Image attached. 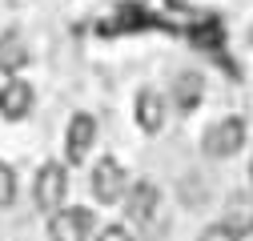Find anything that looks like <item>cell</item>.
<instances>
[{
    "label": "cell",
    "mask_w": 253,
    "mask_h": 241,
    "mask_svg": "<svg viewBox=\"0 0 253 241\" xmlns=\"http://www.w3.org/2000/svg\"><path fill=\"white\" fill-rule=\"evenodd\" d=\"M65 197H69V173L65 165H41L37 173V205L44 209V213H56V209H65Z\"/></svg>",
    "instance_id": "6da1fadb"
},
{
    "label": "cell",
    "mask_w": 253,
    "mask_h": 241,
    "mask_svg": "<svg viewBox=\"0 0 253 241\" xmlns=\"http://www.w3.org/2000/svg\"><path fill=\"white\" fill-rule=\"evenodd\" d=\"M88 185H92V193H97L101 205H113V201L125 197V189H129V177H125V169H121L117 157H101L97 169H92V177H88Z\"/></svg>",
    "instance_id": "7a4b0ae2"
},
{
    "label": "cell",
    "mask_w": 253,
    "mask_h": 241,
    "mask_svg": "<svg viewBox=\"0 0 253 241\" xmlns=\"http://www.w3.org/2000/svg\"><path fill=\"white\" fill-rule=\"evenodd\" d=\"M92 229H97V221H92L88 209H56V213L48 217V237L52 241H88Z\"/></svg>",
    "instance_id": "3957f363"
},
{
    "label": "cell",
    "mask_w": 253,
    "mask_h": 241,
    "mask_svg": "<svg viewBox=\"0 0 253 241\" xmlns=\"http://www.w3.org/2000/svg\"><path fill=\"white\" fill-rule=\"evenodd\" d=\"M241 145H245V120L241 117L213 120V125L205 129V153L209 157H233Z\"/></svg>",
    "instance_id": "277c9868"
},
{
    "label": "cell",
    "mask_w": 253,
    "mask_h": 241,
    "mask_svg": "<svg viewBox=\"0 0 253 241\" xmlns=\"http://www.w3.org/2000/svg\"><path fill=\"white\" fill-rule=\"evenodd\" d=\"M33 84H24V80H8L4 88H0V117L4 120H24L28 113H33Z\"/></svg>",
    "instance_id": "5b68a950"
},
{
    "label": "cell",
    "mask_w": 253,
    "mask_h": 241,
    "mask_svg": "<svg viewBox=\"0 0 253 241\" xmlns=\"http://www.w3.org/2000/svg\"><path fill=\"white\" fill-rule=\"evenodd\" d=\"M92 141H97V120H92L88 113H77L69 120V165H81L88 157Z\"/></svg>",
    "instance_id": "8992f818"
},
{
    "label": "cell",
    "mask_w": 253,
    "mask_h": 241,
    "mask_svg": "<svg viewBox=\"0 0 253 241\" xmlns=\"http://www.w3.org/2000/svg\"><path fill=\"white\" fill-rule=\"evenodd\" d=\"M221 225H225L233 237H249V233H253V197H249V193H233V197L225 201Z\"/></svg>",
    "instance_id": "52a82bcc"
},
{
    "label": "cell",
    "mask_w": 253,
    "mask_h": 241,
    "mask_svg": "<svg viewBox=\"0 0 253 241\" xmlns=\"http://www.w3.org/2000/svg\"><path fill=\"white\" fill-rule=\"evenodd\" d=\"M137 125L145 133H161V125H165V101L153 88H141L137 93Z\"/></svg>",
    "instance_id": "ba28073f"
},
{
    "label": "cell",
    "mask_w": 253,
    "mask_h": 241,
    "mask_svg": "<svg viewBox=\"0 0 253 241\" xmlns=\"http://www.w3.org/2000/svg\"><path fill=\"white\" fill-rule=\"evenodd\" d=\"M129 221L133 225H145L153 217V209H157V185H149V181H137V185L129 189Z\"/></svg>",
    "instance_id": "9c48e42d"
},
{
    "label": "cell",
    "mask_w": 253,
    "mask_h": 241,
    "mask_svg": "<svg viewBox=\"0 0 253 241\" xmlns=\"http://www.w3.org/2000/svg\"><path fill=\"white\" fill-rule=\"evenodd\" d=\"M24 65H28V44H24V37H20V33H4V37H0V73L16 77Z\"/></svg>",
    "instance_id": "30bf717a"
},
{
    "label": "cell",
    "mask_w": 253,
    "mask_h": 241,
    "mask_svg": "<svg viewBox=\"0 0 253 241\" xmlns=\"http://www.w3.org/2000/svg\"><path fill=\"white\" fill-rule=\"evenodd\" d=\"M201 77L197 73H181L177 77V88H173V101H177V109L181 113H193L197 105H201Z\"/></svg>",
    "instance_id": "8fae6325"
},
{
    "label": "cell",
    "mask_w": 253,
    "mask_h": 241,
    "mask_svg": "<svg viewBox=\"0 0 253 241\" xmlns=\"http://www.w3.org/2000/svg\"><path fill=\"white\" fill-rule=\"evenodd\" d=\"M12 197H16V173L0 161V205H12Z\"/></svg>",
    "instance_id": "7c38bea8"
},
{
    "label": "cell",
    "mask_w": 253,
    "mask_h": 241,
    "mask_svg": "<svg viewBox=\"0 0 253 241\" xmlns=\"http://www.w3.org/2000/svg\"><path fill=\"white\" fill-rule=\"evenodd\" d=\"M97 241H133V237H129L125 225H105V229L97 233Z\"/></svg>",
    "instance_id": "4fadbf2b"
},
{
    "label": "cell",
    "mask_w": 253,
    "mask_h": 241,
    "mask_svg": "<svg viewBox=\"0 0 253 241\" xmlns=\"http://www.w3.org/2000/svg\"><path fill=\"white\" fill-rule=\"evenodd\" d=\"M197 241H237V237H233V233H229L225 225H209V229H205V233H201Z\"/></svg>",
    "instance_id": "5bb4252c"
},
{
    "label": "cell",
    "mask_w": 253,
    "mask_h": 241,
    "mask_svg": "<svg viewBox=\"0 0 253 241\" xmlns=\"http://www.w3.org/2000/svg\"><path fill=\"white\" fill-rule=\"evenodd\" d=\"M249 181H253V165H249Z\"/></svg>",
    "instance_id": "9a60e30c"
}]
</instances>
